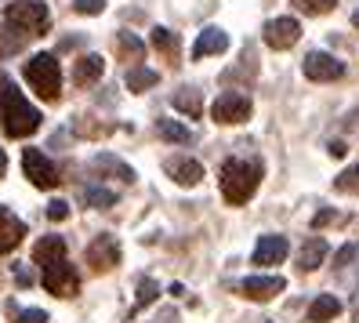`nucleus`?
<instances>
[{"mask_svg":"<svg viewBox=\"0 0 359 323\" xmlns=\"http://www.w3.org/2000/svg\"><path fill=\"white\" fill-rule=\"evenodd\" d=\"M15 323H48V312L44 309H22V312H15Z\"/></svg>","mask_w":359,"mask_h":323,"instance_id":"nucleus-31","label":"nucleus"},{"mask_svg":"<svg viewBox=\"0 0 359 323\" xmlns=\"http://www.w3.org/2000/svg\"><path fill=\"white\" fill-rule=\"evenodd\" d=\"M334 189H341V192H355V197H359V164H352L348 171H341V175L334 178Z\"/></svg>","mask_w":359,"mask_h":323,"instance_id":"nucleus-27","label":"nucleus"},{"mask_svg":"<svg viewBox=\"0 0 359 323\" xmlns=\"http://www.w3.org/2000/svg\"><path fill=\"white\" fill-rule=\"evenodd\" d=\"M22 171H26V178L36 185V189H55L62 178H58V167L40 153V149H26L22 153Z\"/></svg>","mask_w":359,"mask_h":323,"instance_id":"nucleus-9","label":"nucleus"},{"mask_svg":"<svg viewBox=\"0 0 359 323\" xmlns=\"http://www.w3.org/2000/svg\"><path fill=\"white\" fill-rule=\"evenodd\" d=\"M302 73L316 84H330V80H341L345 77V62L334 58L327 51H309L305 62H302Z\"/></svg>","mask_w":359,"mask_h":323,"instance_id":"nucleus-8","label":"nucleus"},{"mask_svg":"<svg viewBox=\"0 0 359 323\" xmlns=\"http://www.w3.org/2000/svg\"><path fill=\"white\" fill-rule=\"evenodd\" d=\"M265 323H269V319H265Z\"/></svg>","mask_w":359,"mask_h":323,"instance_id":"nucleus-39","label":"nucleus"},{"mask_svg":"<svg viewBox=\"0 0 359 323\" xmlns=\"http://www.w3.org/2000/svg\"><path fill=\"white\" fill-rule=\"evenodd\" d=\"M352 26H355V29H359V11H355V15H352Z\"/></svg>","mask_w":359,"mask_h":323,"instance_id":"nucleus-38","label":"nucleus"},{"mask_svg":"<svg viewBox=\"0 0 359 323\" xmlns=\"http://www.w3.org/2000/svg\"><path fill=\"white\" fill-rule=\"evenodd\" d=\"M156 135H160L163 142H175V145H189V142H193V131H189L185 124L167 120V117H160V120H156Z\"/></svg>","mask_w":359,"mask_h":323,"instance_id":"nucleus-21","label":"nucleus"},{"mask_svg":"<svg viewBox=\"0 0 359 323\" xmlns=\"http://www.w3.org/2000/svg\"><path fill=\"white\" fill-rule=\"evenodd\" d=\"M167 175H171L178 185H196L203 178V164L200 160H189V157H175V160H167Z\"/></svg>","mask_w":359,"mask_h":323,"instance_id":"nucleus-16","label":"nucleus"},{"mask_svg":"<svg viewBox=\"0 0 359 323\" xmlns=\"http://www.w3.org/2000/svg\"><path fill=\"white\" fill-rule=\"evenodd\" d=\"M55 258H66V240H62V236H40V240L33 244V262L48 265V262H55Z\"/></svg>","mask_w":359,"mask_h":323,"instance_id":"nucleus-17","label":"nucleus"},{"mask_svg":"<svg viewBox=\"0 0 359 323\" xmlns=\"http://www.w3.org/2000/svg\"><path fill=\"white\" fill-rule=\"evenodd\" d=\"M337 312H341V301L334 294H320V298H312V305H309V323H330Z\"/></svg>","mask_w":359,"mask_h":323,"instance_id":"nucleus-19","label":"nucleus"},{"mask_svg":"<svg viewBox=\"0 0 359 323\" xmlns=\"http://www.w3.org/2000/svg\"><path fill=\"white\" fill-rule=\"evenodd\" d=\"M262 37H265V44H269L272 51H287V48L298 44V37H302V22H298V18H290V15L269 18L265 29H262Z\"/></svg>","mask_w":359,"mask_h":323,"instance_id":"nucleus-7","label":"nucleus"},{"mask_svg":"<svg viewBox=\"0 0 359 323\" xmlns=\"http://www.w3.org/2000/svg\"><path fill=\"white\" fill-rule=\"evenodd\" d=\"M175 110L185 113L189 120L203 117V98H200V91H196V88H182V91H175Z\"/></svg>","mask_w":359,"mask_h":323,"instance_id":"nucleus-22","label":"nucleus"},{"mask_svg":"<svg viewBox=\"0 0 359 323\" xmlns=\"http://www.w3.org/2000/svg\"><path fill=\"white\" fill-rule=\"evenodd\" d=\"M327 254H330V247H327L323 236H309V240L302 244V254H298V269L302 272H316L327 262Z\"/></svg>","mask_w":359,"mask_h":323,"instance_id":"nucleus-14","label":"nucleus"},{"mask_svg":"<svg viewBox=\"0 0 359 323\" xmlns=\"http://www.w3.org/2000/svg\"><path fill=\"white\" fill-rule=\"evenodd\" d=\"M40 284H44L48 294H55V298H73V294L80 291V272L66 262V258H55V262L44 265Z\"/></svg>","mask_w":359,"mask_h":323,"instance_id":"nucleus-5","label":"nucleus"},{"mask_svg":"<svg viewBox=\"0 0 359 323\" xmlns=\"http://www.w3.org/2000/svg\"><path fill=\"white\" fill-rule=\"evenodd\" d=\"M4 18H8L11 29L26 33V37H40V33L51 29V11H48V4H40V0H15V4L4 8Z\"/></svg>","mask_w":359,"mask_h":323,"instance_id":"nucleus-4","label":"nucleus"},{"mask_svg":"<svg viewBox=\"0 0 359 323\" xmlns=\"http://www.w3.org/2000/svg\"><path fill=\"white\" fill-rule=\"evenodd\" d=\"M0 120H4V135L8 138H26L40 127V110L22 98V91L15 88L11 77H0Z\"/></svg>","mask_w":359,"mask_h":323,"instance_id":"nucleus-1","label":"nucleus"},{"mask_svg":"<svg viewBox=\"0 0 359 323\" xmlns=\"http://www.w3.org/2000/svg\"><path fill=\"white\" fill-rule=\"evenodd\" d=\"M102 73H105V58H102V55H83V58L76 62V70H73V80L83 88V84H95Z\"/></svg>","mask_w":359,"mask_h":323,"instance_id":"nucleus-20","label":"nucleus"},{"mask_svg":"<svg viewBox=\"0 0 359 323\" xmlns=\"http://www.w3.org/2000/svg\"><path fill=\"white\" fill-rule=\"evenodd\" d=\"M229 48V33L218 29V26H207L200 37H196V44H193V58H207V55H222Z\"/></svg>","mask_w":359,"mask_h":323,"instance_id":"nucleus-15","label":"nucleus"},{"mask_svg":"<svg viewBox=\"0 0 359 323\" xmlns=\"http://www.w3.org/2000/svg\"><path fill=\"white\" fill-rule=\"evenodd\" d=\"M287 254H290L287 236H280V232H269V236H262L258 247H255V265H280Z\"/></svg>","mask_w":359,"mask_h":323,"instance_id":"nucleus-12","label":"nucleus"},{"mask_svg":"<svg viewBox=\"0 0 359 323\" xmlns=\"http://www.w3.org/2000/svg\"><path fill=\"white\" fill-rule=\"evenodd\" d=\"M22 236H26V222L18 218V214L0 207V254L15 251L18 244H22Z\"/></svg>","mask_w":359,"mask_h":323,"instance_id":"nucleus-13","label":"nucleus"},{"mask_svg":"<svg viewBox=\"0 0 359 323\" xmlns=\"http://www.w3.org/2000/svg\"><path fill=\"white\" fill-rule=\"evenodd\" d=\"M283 291H287L283 276H247V279H240V294L250 298V301H269Z\"/></svg>","mask_w":359,"mask_h":323,"instance_id":"nucleus-11","label":"nucleus"},{"mask_svg":"<svg viewBox=\"0 0 359 323\" xmlns=\"http://www.w3.org/2000/svg\"><path fill=\"white\" fill-rule=\"evenodd\" d=\"M153 48L163 51V55H178V33L156 26V29H153Z\"/></svg>","mask_w":359,"mask_h":323,"instance_id":"nucleus-26","label":"nucleus"},{"mask_svg":"<svg viewBox=\"0 0 359 323\" xmlns=\"http://www.w3.org/2000/svg\"><path fill=\"white\" fill-rule=\"evenodd\" d=\"M330 222H337V214H334V211H320V214L312 218V225H316V229H320V225H330Z\"/></svg>","mask_w":359,"mask_h":323,"instance_id":"nucleus-34","label":"nucleus"},{"mask_svg":"<svg viewBox=\"0 0 359 323\" xmlns=\"http://www.w3.org/2000/svg\"><path fill=\"white\" fill-rule=\"evenodd\" d=\"M116 40H120V51L128 55V58H138V55L145 51V44H142V40H138L135 33H120Z\"/></svg>","mask_w":359,"mask_h":323,"instance_id":"nucleus-29","label":"nucleus"},{"mask_svg":"<svg viewBox=\"0 0 359 323\" xmlns=\"http://www.w3.org/2000/svg\"><path fill=\"white\" fill-rule=\"evenodd\" d=\"M250 98L243 95V91H222L218 98H215V105H210V117H215L218 124H243V120H250Z\"/></svg>","mask_w":359,"mask_h":323,"instance_id":"nucleus-6","label":"nucleus"},{"mask_svg":"<svg viewBox=\"0 0 359 323\" xmlns=\"http://www.w3.org/2000/svg\"><path fill=\"white\" fill-rule=\"evenodd\" d=\"M26 80H29V88L44 98V102H55L62 95V66H58V55H48V51H40L33 55L26 66H22Z\"/></svg>","mask_w":359,"mask_h":323,"instance_id":"nucleus-3","label":"nucleus"},{"mask_svg":"<svg viewBox=\"0 0 359 323\" xmlns=\"http://www.w3.org/2000/svg\"><path fill=\"white\" fill-rule=\"evenodd\" d=\"M352 316H355V323H359V291H355V301H352Z\"/></svg>","mask_w":359,"mask_h":323,"instance_id":"nucleus-37","label":"nucleus"},{"mask_svg":"<svg viewBox=\"0 0 359 323\" xmlns=\"http://www.w3.org/2000/svg\"><path fill=\"white\" fill-rule=\"evenodd\" d=\"M73 8H76L80 15H102L105 0H73Z\"/></svg>","mask_w":359,"mask_h":323,"instance_id":"nucleus-33","label":"nucleus"},{"mask_svg":"<svg viewBox=\"0 0 359 323\" xmlns=\"http://www.w3.org/2000/svg\"><path fill=\"white\" fill-rule=\"evenodd\" d=\"M348 153V149H345V142H330V157H337V160H341Z\"/></svg>","mask_w":359,"mask_h":323,"instance_id":"nucleus-35","label":"nucleus"},{"mask_svg":"<svg viewBox=\"0 0 359 323\" xmlns=\"http://www.w3.org/2000/svg\"><path fill=\"white\" fill-rule=\"evenodd\" d=\"M156 84H160V73H156V70L135 66V70L128 73V88H131V91H149V88H156Z\"/></svg>","mask_w":359,"mask_h":323,"instance_id":"nucleus-24","label":"nucleus"},{"mask_svg":"<svg viewBox=\"0 0 359 323\" xmlns=\"http://www.w3.org/2000/svg\"><path fill=\"white\" fill-rule=\"evenodd\" d=\"M4 171H8V157H4V149H0V178H4Z\"/></svg>","mask_w":359,"mask_h":323,"instance_id":"nucleus-36","label":"nucleus"},{"mask_svg":"<svg viewBox=\"0 0 359 323\" xmlns=\"http://www.w3.org/2000/svg\"><path fill=\"white\" fill-rule=\"evenodd\" d=\"M88 262H91V269H98V272L113 269V265L120 262V240H116V236H109V232L95 236V240L88 244Z\"/></svg>","mask_w":359,"mask_h":323,"instance_id":"nucleus-10","label":"nucleus"},{"mask_svg":"<svg viewBox=\"0 0 359 323\" xmlns=\"http://www.w3.org/2000/svg\"><path fill=\"white\" fill-rule=\"evenodd\" d=\"M355 254H359V244H345L341 251H337V254H334V265H337V269H345V265L352 262V258H355Z\"/></svg>","mask_w":359,"mask_h":323,"instance_id":"nucleus-32","label":"nucleus"},{"mask_svg":"<svg viewBox=\"0 0 359 323\" xmlns=\"http://www.w3.org/2000/svg\"><path fill=\"white\" fill-rule=\"evenodd\" d=\"M80 200L88 204V207H95V211H109L116 204V192L105 189V185H83L80 189Z\"/></svg>","mask_w":359,"mask_h":323,"instance_id":"nucleus-23","label":"nucleus"},{"mask_svg":"<svg viewBox=\"0 0 359 323\" xmlns=\"http://www.w3.org/2000/svg\"><path fill=\"white\" fill-rule=\"evenodd\" d=\"M298 11H305V15H327V11H334L337 8V0H290Z\"/></svg>","mask_w":359,"mask_h":323,"instance_id":"nucleus-28","label":"nucleus"},{"mask_svg":"<svg viewBox=\"0 0 359 323\" xmlns=\"http://www.w3.org/2000/svg\"><path fill=\"white\" fill-rule=\"evenodd\" d=\"M156 298H160V284H156V279H149V276L138 279V301H135V309H131V312H142L145 305H153Z\"/></svg>","mask_w":359,"mask_h":323,"instance_id":"nucleus-25","label":"nucleus"},{"mask_svg":"<svg viewBox=\"0 0 359 323\" xmlns=\"http://www.w3.org/2000/svg\"><path fill=\"white\" fill-rule=\"evenodd\" d=\"M48 218H51V222H66V218H69V204H66V200H51V204H48Z\"/></svg>","mask_w":359,"mask_h":323,"instance_id":"nucleus-30","label":"nucleus"},{"mask_svg":"<svg viewBox=\"0 0 359 323\" xmlns=\"http://www.w3.org/2000/svg\"><path fill=\"white\" fill-rule=\"evenodd\" d=\"M218 182H222V197L232 207H243L262 185V164L258 160H225Z\"/></svg>","mask_w":359,"mask_h":323,"instance_id":"nucleus-2","label":"nucleus"},{"mask_svg":"<svg viewBox=\"0 0 359 323\" xmlns=\"http://www.w3.org/2000/svg\"><path fill=\"white\" fill-rule=\"evenodd\" d=\"M91 167H95V171H105V175H113V178H120V182H135V171L123 164L120 157H113V153H98V157L91 160Z\"/></svg>","mask_w":359,"mask_h":323,"instance_id":"nucleus-18","label":"nucleus"}]
</instances>
